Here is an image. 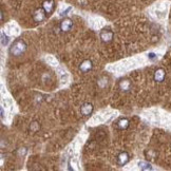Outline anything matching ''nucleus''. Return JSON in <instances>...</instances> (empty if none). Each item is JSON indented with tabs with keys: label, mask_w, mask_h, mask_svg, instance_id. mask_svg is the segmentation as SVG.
<instances>
[{
	"label": "nucleus",
	"mask_w": 171,
	"mask_h": 171,
	"mask_svg": "<svg viewBox=\"0 0 171 171\" xmlns=\"http://www.w3.org/2000/svg\"><path fill=\"white\" fill-rule=\"evenodd\" d=\"M27 48L28 46L25 41L21 38H18L12 43L11 48H10V54L12 56H20L27 51Z\"/></svg>",
	"instance_id": "obj_1"
},
{
	"label": "nucleus",
	"mask_w": 171,
	"mask_h": 171,
	"mask_svg": "<svg viewBox=\"0 0 171 171\" xmlns=\"http://www.w3.org/2000/svg\"><path fill=\"white\" fill-rule=\"evenodd\" d=\"M99 37H101L102 43H109L113 40L114 33H113L111 30H109V29H104V30H101V32L99 33Z\"/></svg>",
	"instance_id": "obj_2"
},
{
	"label": "nucleus",
	"mask_w": 171,
	"mask_h": 171,
	"mask_svg": "<svg viewBox=\"0 0 171 171\" xmlns=\"http://www.w3.org/2000/svg\"><path fill=\"white\" fill-rule=\"evenodd\" d=\"M48 16L47 15V13L44 12V10L41 7V9H37V10H35L33 13V19H34V21H36V22H43L44 19H46V17Z\"/></svg>",
	"instance_id": "obj_3"
},
{
	"label": "nucleus",
	"mask_w": 171,
	"mask_h": 171,
	"mask_svg": "<svg viewBox=\"0 0 171 171\" xmlns=\"http://www.w3.org/2000/svg\"><path fill=\"white\" fill-rule=\"evenodd\" d=\"M43 9L47 13V15L50 16L55 10V1L54 0H44L43 2Z\"/></svg>",
	"instance_id": "obj_4"
},
{
	"label": "nucleus",
	"mask_w": 171,
	"mask_h": 171,
	"mask_svg": "<svg viewBox=\"0 0 171 171\" xmlns=\"http://www.w3.org/2000/svg\"><path fill=\"white\" fill-rule=\"evenodd\" d=\"M59 28L62 32H69L73 28V21L70 18H65V19H62L61 22H60Z\"/></svg>",
	"instance_id": "obj_5"
},
{
	"label": "nucleus",
	"mask_w": 171,
	"mask_h": 171,
	"mask_svg": "<svg viewBox=\"0 0 171 171\" xmlns=\"http://www.w3.org/2000/svg\"><path fill=\"white\" fill-rule=\"evenodd\" d=\"M117 164L119 166H125L128 164V162L130 160V155L127 151H122L119 154L117 155Z\"/></svg>",
	"instance_id": "obj_6"
},
{
	"label": "nucleus",
	"mask_w": 171,
	"mask_h": 171,
	"mask_svg": "<svg viewBox=\"0 0 171 171\" xmlns=\"http://www.w3.org/2000/svg\"><path fill=\"white\" fill-rule=\"evenodd\" d=\"M93 109H94L93 105L90 104V102H85V104H83L80 108V112H81V114H83V116H89V115L92 114Z\"/></svg>",
	"instance_id": "obj_7"
},
{
	"label": "nucleus",
	"mask_w": 171,
	"mask_h": 171,
	"mask_svg": "<svg viewBox=\"0 0 171 171\" xmlns=\"http://www.w3.org/2000/svg\"><path fill=\"white\" fill-rule=\"evenodd\" d=\"M92 69H93V64H92V61L90 59H85L79 65V70H80V72H83V73L89 72V71H91Z\"/></svg>",
	"instance_id": "obj_8"
},
{
	"label": "nucleus",
	"mask_w": 171,
	"mask_h": 171,
	"mask_svg": "<svg viewBox=\"0 0 171 171\" xmlns=\"http://www.w3.org/2000/svg\"><path fill=\"white\" fill-rule=\"evenodd\" d=\"M153 77L156 83H162V81H164L166 78V71L164 69H162V68H160V69H157L154 72Z\"/></svg>",
	"instance_id": "obj_9"
},
{
	"label": "nucleus",
	"mask_w": 171,
	"mask_h": 171,
	"mask_svg": "<svg viewBox=\"0 0 171 171\" xmlns=\"http://www.w3.org/2000/svg\"><path fill=\"white\" fill-rule=\"evenodd\" d=\"M129 125H130V122H129L128 118H120L119 120L117 122V127L120 130H126L128 129Z\"/></svg>",
	"instance_id": "obj_10"
},
{
	"label": "nucleus",
	"mask_w": 171,
	"mask_h": 171,
	"mask_svg": "<svg viewBox=\"0 0 171 171\" xmlns=\"http://www.w3.org/2000/svg\"><path fill=\"white\" fill-rule=\"evenodd\" d=\"M130 87H131V83H130L129 80H127V79L120 80V83H119V88L122 89V90H124V91H128L129 89H130Z\"/></svg>",
	"instance_id": "obj_11"
},
{
	"label": "nucleus",
	"mask_w": 171,
	"mask_h": 171,
	"mask_svg": "<svg viewBox=\"0 0 171 171\" xmlns=\"http://www.w3.org/2000/svg\"><path fill=\"white\" fill-rule=\"evenodd\" d=\"M138 166L142 170H151L152 167L149 163H146V162H139L138 163Z\"/></svg>",
	"instance_id": "obj_12"
},
{
	"label": "nucleus",
	"mask_w": 171,
	"mask_h": 171,
	"mask_svg": "<svg viewBox=\"0 0 171 171\" xmlns=\"http://www.w3.org/2000/svg\"><path fill=\"white\" fill-rule=\"evenodd\" d=\"M7 43H9V37L7 35L4 36V33L1 32V44L2 46H7Z\"/></svg>",
	"instance_id": "obj_13"
},
{
	"label": "nucleus",
	"mask_w": 171,
	"mask_h": 171,
	"mask_svg": "<svg viewBox=\"0 0 171 171\" xmlns=\"http://www.w3.org/2000/svg\"><path fill=\"white\" fill-rule=\"evenodd\" d=\"M149 58L153 60V59L156 58V56H155V54H154V53H150V54H149Z\"/></svg>",
	"instance_id": "obj_14"
}]
</instances>
